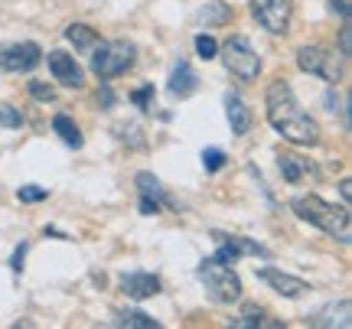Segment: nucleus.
Returning <instances> with one entry per match:
<instances>
[{"label": "nucleus", "instance_id": "nucleus-20", "mask_svg": "<svg viewBox=\"0 0 352 329\" xmlns=\"http://www.w3.org/2000/svg\"><path fill=\"white\" fill-rule=\"evenodd\" d=\"M196 20L206 26H219V23H228L232 20V7L222 3V0H212V3H206L199 13H196Z\"/></svg>", "mask_w": 352, "mask_h": 329}, {"label": "nucleus", "instance_id": "nucleus-13", "mask_svg": "<svg viewBox=\"0 0 352 329\" xmlns=\"http://www.w3.org/2000/svg\"><path fill=\"white\" fill-rule=\"evenodd\" d=\"M160 287H164L160 277L151 274V271H131V274L121 277V291H124L131 300H151V297L160 293Z\"/></svg>", "mask_w": 352, "mask_h": 329}, {"label": "nucleus", "instance_id": "nucleus-3", "mask_svg": "<svg viewBox=\"0 0 352 329\" xmlns=\"http://www.w3.org/2000/svg\"><path fill=\"white\" fill-rule=\"evenodd\" d=\"M134 59H138V46L131 39H108L91 49V59H88V69L108 82V78H118L134 69Z\"/></svg>", "mask_w": 352, "mask_h": 329}, {"label": "nucleus", "instance_id": "nucleus-24", "mask_svg": "<svg viewBox=\"0 0 352 329\" xmlns=\"http://www.w3.org/2000/svg\"><path fill=\"white\" fill-rule=\"evenodd\" d=\"M192 46H196V52H199V59H215V52H219V43H215L209 33H199Z\"/></svg>", "mask_w": 352, "mask_h": 329}, {"label": "nucleus", "instance_id": "nucleus-22", "mask_svg": "<svg viewBox=\"0 0 352 329\" xmlns=\"http://www.w3.org/2000/svg\"><path fill=\"white\" fill-rule=\"evenodd\" d=\"M228 326L232 329H254V326H277L280 329V323H277V319H264L261 310H248L245 317H235Z\"/></svg>", "mask_w": 352, "mask_h": 329}, {"label": "nucleus", "instance_id": "nucleus-25", "mask_svg": "<svg viewBox=\"0 0 352 329\" xmlns=\"http://www.w3.org/2000/svg\"><path fill=\"white\" fill-rule=\"evenodd\" d=\"M16 199H20V203H43V199H50V190H43V186H36V183H30V186H23V190L16 192Z\"/></svg>", "mask_w": 352, "mask_h": 329}, {"label": "nucleus", "instance_id": "nucleus-34", "mask_svg": "<svg viewBox=\"0 0 352 329\" xmlns=\"http://www.w3.org/2000/svg\"><path fill=\"white\" fill-rule=\"evenodd\" d=\"M333 3V10H340V16H349V7H346V0H329Z\"/></svg>", "mask_w": 352, "mask_h": 329}, {"label": "nucleus", "instance_id": "nucleus-2", "mask_svg": "<svg viewBox=\"0 0 352 329\" xmlns=\"http://www.w3.org/2000/svg\"><path fill=\"white\" fill-rule=\"evenodd\" d=\"M294 216H300L303 222H310L314 228L327 231L329 238H336L340 245H349L352 241V218L349 209H336L333 203L320 199L316 192H307V196H297L294 199Z\"/></svg>", "mask_w": 352, "mask_h": 329}, {"label": "nucleus", "instance_id": "nucleus-23", "mask_svg": "<svg viewBox=\"0 0 352 329\" xmlns=\"http://www.w3.org/2000/svg\"><path fill=\"white\" fill-rule=\"evenodd\" d=\"M202 166H206L209 173H219V170L226 166V153L219 150V147H206V150H202Z\"/></svg>", "mask_w": 352, "mask_h": 329}, {"label": "nucleus", "instance_id": "nucleus-1", "mask_svg": "<svg viewBox=\"0 0 352 329\" xmlns=\"http://www.w3.org/2000/svg\"><path fill=\"white\" fill-rule=\"evenodd\" d=\"M264 108H267V121L277 134L290 144H300V147H314L320 144V124H316L310 114L300 108L297 95L290 89V82L284 78H274L267 85V95H264Z\"/></svg>", "mask_w": 352, "mask_h": 329}, {"label": "nucleus", "instance_id": "nucleus-33", "mask_svg": "<svg viewBox=\"0 0 352 329\" xmlns=\"http://www.w3.org/2000/svg\"><path fill=\"white\" fill-rule=\"evenodd\" d=\"M323 104H327L329 111L336 114V104H340V102H336V91H327V95H323Z\"/></svg>", "mask_w": 352, "mask_h": 329}, {"label": "nucleus", "instance_id": "nucleus-32", "mask_svg": "<svg viewBox=\"0 0 352 329\" xmlns=\"http://www.w3.org/2000/svg\"><path fill=\"white\" fill-rule=\"evenodd\" d=\"M340 196H342V203H349V199H352V183H349V179H342V183H340Z\"/></svg>", "mask_w": 352, "mask_h": 329}, {"label": "nucleus", "instance_id": "nucleus-31", "mask_svg": "<svg viewBox=\"0 0 352 329\" xmlns=\"http://www.w3.org/2000/svg\"><path fill=\"white\" fill-rule=\"evenodd\" d=\"M98 102L104 104V108H111V104H114V95H111V89H108V85H101V91H98Z\"/></svg>", "mask_w": 352, "mask_h": 329}, {"label": "nucleus", "instance_id": "nucleus-9", "mask_svg": "<svg viewBox=\"0 0 352 329\" xmlns=\"http://www.w3.org/2000/svg\"><path fill=\"white\" fill-rule=\"evenodd\" d=\"M212 238L219 241V251L212 254L215 261L222 264H235L239 258H248V254H258V258H267V248L258 245V241L239 238V235H226V231H212Z\"/></svg>", "mask_w": 352, "mask_h": 329}, {"label": "nucleus", "instance_id": "nucleus-11", "mask_svg": "<svg viewBox=\"0 0 352 329\" xmlns=\"http://www.w3.org/2000/svg\"><path fill=\"white\" fill-rule=\"evenodd\" d=\"M46 65H50L52 78L59 82V85H65V89H82L85 85V72H82V65L69 56V52H50L46 56Z\"/></svg>", "mask_w": 352, "mask_h": 329}, {"label": "nucleus", "instance_id": "nucleus-15", "mask_svg": "<svg viewBox=\"0 0 352 329\" xmlns=\"http://www.w3.org/2000/svg\"><path fill=\"white\" fill-rule=\"evenodd\" d=\"M226 114H228V127H232L235 137L248 134V127H252V111H248V104L241 102L239 91H228L226 95Z\"/></svg>", "mask_w": 352, "mask_h": 329}, {"label": "nucleus", "instance_id": "nucleus-30", "mask_svg": "<svg viewBox=\"0 0 352 329\" xmlns=\"http://www.w3.org/2000/svg\"><path fill=\"white\" fill-rule=\"evenodd\" d=\"M349 16H342V30H340V56L342 59H349Z\"/></svg>", "mask_w": 352, "mask_h": 329}, {"label": "nucleus", "instance_id": "nucleus-10", "mask_svg": "<svg viewBox=\"0 0 352 329\" xmlns=\"http://www.w3.org/2000/svg\"><path fill=\"white\" fill-rule=\"evenodd\" d=\"M134 186H138V192H140V212H144V216H157L164 205H173L164 190V183L153 177V173H147V170L134 177Z\"/></svg>", "mask_w": 352, "mask_h": 329}, {"label": "nucleus", "instance_id": "nucleus-5", "mask_svg": "<svg viewBox=\"0 0 352 329\" xmlns=\"http://www.w3.org/2000/svg\"><path fill=\"white\" fill-rule=\"evenodd\" d=\"M297 69L307 72V76L323 78L329 85H336L342 78V56H336L327 46H300L297 49Z\"/></svg>", "mask_w": 352, "mask_h": 329}, {"label": "nucleus", "instance_id": "nucleus-29", "mask_svg": "<svg viewBox=\"0 0 352 329\" xmlns=\"http://www.w3.org/2000/svg\"><path fill=\"white\" fill-rule=\"evenodd\" d=\"M26 251H30V241H20V245H16V251H13V258H10V271H13V274H20V271H23Z\"/></svg>", "mask_w": 352, "mask_h": 329}, {"label": "nucleus", "instance_id": "nucleus-7", "mask_svg": "<svg viewBox=\"0 0 352 329\" xmlns=\"http://www.w3.org/2000/svg\"><path fill=\"white\" fill-rule=\"evenodd\" d=\"M290 13H294L290 0H252V16L274 36H284L290 30Z\"/></svg>", "mask_w": 352, "mask_h": 329}, {"label": "nucleus", "instance_id": "nucleus-4", "mask_svg": "<svg viewBox=\"0 0 352 329\" xmlns=\"http://www.w3.org/2000/svg\"><path fill=\"white\" fill-rule=\"evenodd\" d=\"M196 277L202 280L206 293L212 297L215 304H235V300H241V280L232 264H222V261H215V258H206V261L196 267Z\"/></svg>", "mask_w": 352, "mask_h": 329}, {"label": "nucleus", "instance_id": "nucleus-17", "mask_svg": "<svg viewBox=\"0 0 352 329\" xmlns=\"http://www.w3.org/2000/svg\"><path fill=\"white\" fill-rule=\"evenodd\" d=\"M166 85H170V95H173V98H189V95L196 91V85H199V78H196V72L189 69V63L179 59V65L173 69V76H170Z\"/></svg>", "mask_w": 352, "mask_h": 329}, {"label": "nucleus", "instance_id": "nucleus-28", "mask_svg": "<svg viewBox=\"0 0 352 329\" xmlns=\"http://www.w3.org/2000/svg\"><path fill=\"white\" fill-rule=\"evenodd\" d=\"M30 95H33L36 102H46V104H50L52 98H56V91H52L50 85H46V82H30Z\"/></svg>", "mask_w": 352, "mask_h": 329}, {"label": "nucleus", "instance_id": "nucleus-12", "mask_svg": "<svg viewBox=\"0 0 352 329\" xmlns=\"http://www.w3.org/2000/svg\"><path fill=\"white\" fill-rule=\"evenodd\" d=\"M254 274H258V280H264L267 287H274L277 293H284L290 300L310 293V284H307V280L294 277V274H284V271H277V267H254Z\"/></svg>", "mask_w": 352, "mask_h": 329}, {"label": "nucleus", "instance_id": "nucleus-18", "mask_svg": "<svg viewBox=\"0 0 352 329\" xmlns=\"http://www.w3.org/2000/svg\"><path fill=\"white\" fill-rule=\"evenodd\" d=\"M65 39L76 46L78 52H91L95 46H98V33L91 30L88 23H72V26H65Z\"/></svg>", "mask_w": 352, "mask_h": 329}, {"label": "nucleus", "instance_id": "nucleus-26", "mask_svg": "<svg viewBox=\"0 0 352 329\" xmlns=\"http://www.w3.org/2000/svg\"><path fill=\"white\" fill-rule=\"evenodd\" d=\"M23 124V114L16 111L13 104H0V127H20Z\"/></svg>", "mask_w": 352, "mask_h": 329}, {"label": "nucleus", "instance_id": "nucleus-27", "mask_svg": "<svg viewBox=\"0 0 352 329\" xmlns=\"http://www.w3.org/2000/svg\"><path fill=\"white\" fill-rule=\"evenodd\" d=\"M131 102L138 104L140 111H151V102H153V85H144V89H138L134 95H131Z\"/></svg>", "mask_w": 352, "mask_h": 329}, {"label": "nucleus", "instance_id": "nucleus-6", "mask_svg": "<svg viewBox=\"0 0 352 329\" xmlns=\"http://www.w3.org/2000/svg\"><path fill=\"white\" fill-rule=\"evenodd\" d=\"M222 63H226L228 72L235 78H241V82H252V78H258V72H261V56L248 46L245 36H232L226 46H222Z\"/></svg>", "mask_w": 352, "mask_h": 329}, {"label": "nucleus", "instance_id": "nucleus-16", "mask_svg": "<svg viewBox=\"0 0 352 329\" xmlns=\"http://www.w3.org/2000/svg\"><path fill=\"white\" fill-rule=\"evenodd\" d=\"M352 323V304L349 300H340V304H329L327 310H320L310 317V326H340V329H349Z\"/></svg>", "mask_w": 352, "mask_h": 329}, {"label": "nucleus", "instance_id": "nucleus-19", "mask_svg": "<svg viewBox=\"0 0 352 329\" xmlns=\"http://www.w3.org/2000/svg\"><path fill=\"white\" fill-rule=\"evenodd\" d=\"M52 131H56V134L63 137L65 147H72V150H78V147L85 144V140H82V131L76 127V121H72L69 114H56V117H52Z\"/></svg>", "mask_w": 352, "mask_h": 329}, {"label": "nucleus", "instance_id": "nucleus-8", "mask_svg": "<svg viewBox=\"0 0 352 329\" xmlns=\"http://www.w3.org/2000/svg\"><path fill=\"white\" fill-rule=\"evenodd\" d=\"M43 63L36 43H0V69L3 72H33Z\"/></svg>", "mask_w": 352, "mask_h": 329}, {"label": "nucleus", "instance_id": "nucleus-21", "mask_svg": "<svg viewBox=\"0 0 352 329\" xmlns=\"http://www.w3.org/2000/svg\"><path fill=\"white\" fill-rule=\"evenodd\" d=\"M118 326H131V329H160V323L147 313H138V310H127V313H118Z\"/></svg>", "mask_w": 352, "mask_h": 329}, {"label": "nucleus", "instance_id": "nucleus-14", "mask_svg": "<svg viewBox=\"0 0 352 329\" xmlns=\"http://www.w3.org/2000/svg\"><path fill=\"white\" fill-rule=\"evenodd\" d=\"M277 166H280V177L287 183H303V179H320V166L307 157H297V153H280L277 157Z\"/></svg>", "mask_w": 352, "mask_h": 329}]
</instances>
